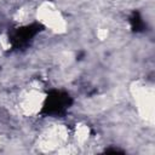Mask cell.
Returning a JSON list of instances; mask_svg holds the SVG:
<instances>
[{
	"label": "cell",
	"instance_id": "cell-2",
	"mask_svg": "<svg viewBox=\"0 0 155 155\" xmlns=\"http://www.w3.org/2000/svg\"><path fill=\"white\" fill-rule=\"evenodd\" d=\"M71 142V128L62 121H52L42 126L36 134L35 145L41 153H58Z\"/></svg>",
	"mask_w": 155,
	"mask_h": 155
},
{
	"label": "cell",
	"instance_id": "cell-1",
	"mask_svg": "<svg viewBox=\"0 0 155 155\" xmlns=\"http://www.w3.org/2000/svg\"><path fill=\"white\" fill-rule=\"evenodd\" d=\"M130 96L138 117L148 126L155 120V88L147 79H136L130 84Z\"/></svg>",
	"mask_w": 155,
	"mask_h": 155
},
{
	"label": "cell",
	"instance_id": "cell-3",
	"mask_svg": "<svg viewBox=\"0 0 155 155\" xmlns=\"http://www.w3.org/2000/svg\"><path fill=\"white\" fill-rule=\"evenodd\" d=\"M47 92L39 81H30L24 85L16 98V107L24 117H36L42 113L47 103Z\"/></svg>",
	"mask_w": 155,
	"mask_h": 155
},
{
	"label": "cell",
	"instance_id": "cell-7",
	"mask_svg": "<svg viewBox=\"0 0 155 155\" xmlns=\"http://www.w3.org/2000/svg\"><path fill=\"white\" fill-rule=\"evenodd\" d=\"M1 143H2V142H1V136H0V148H1Z\"/></svg>",
	"mask_w": 155,
	"mask_h": 155
},
{
	"label": "cell",
	"instance_id": "cell-4",
	"mask_svg": "<svg viewBox=\"0 0 155 155\" xmlns=\"http://www.w3.org/2000/svg\"><path fill=\"white\" fill-rule=\"evenodd\" d=\"M35 21L52 35H64L68 31V19L59 6L52 0H42L35 5Z\"/></svg>",
	"mask_w": 155,
	"mask_h": 155
},
{
	"label": "cell",
	"instance_id": "cell-5",
	"mask_svg": "<svg viewBox=\"0 0 155 155\" xmlns=\"http://www.w3.org/2000/svg\"><path fill=\"white\" fill-rule=\"evenodd\" d=\"M91 138V128L88 125L80 122L76 124L75 127L71 130V140L75 142L76 145H84L86 144Z\"/></svg>",
	"mask_w": 155,
	"mask_h": 155
},
{
	"label": "cell",
	"instance_id": "cell-6",
	"mask_svg": "<svg viewBox=\"0 0 155 155\" xmlns=\"http://www.w3.org/2000/svg\"><path fill=\"white\" fill-rule=\"evenodd\" d=\"M34 8H35V6H27V5L21 6L13 13V21L17 22L18 24H22V25H25V24L35 21Z\"/></svg>",
	"mask_w": 155,
	"mask_h": 155
}]
</instances>
